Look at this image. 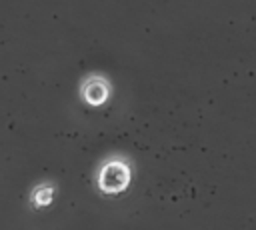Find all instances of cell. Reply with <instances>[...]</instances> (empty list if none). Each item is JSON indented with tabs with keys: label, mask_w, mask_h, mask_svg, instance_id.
I'll return each mask as SVG.
<instances>
[{
	"label": "cell",
	"mask_w": 256,
	"mask_h": 230,
	"mask_svg": "<svg viewBox=\"0 0 256 230\" xmlns=\"http://www.w3.org/2000/svg\"><path fill=\"white\" fill-rule=\"evenodd\" d=\"M130 182V170L122 162H108L98 176V186L106 194L122 192Z\"/></svg>",
	"instance_id": "1"
},
{
	"label": "cell",
	"mask_w": 256,
	"mask_h": 230,
	"mask_svg": "<svg viewBox=\"0 0 256 230\" xmlns=\"http://www.w3.org/2000/svg\"><path fill=\"white\" fill-rule=\"evenodd\" d=\"M82 94H84V98H86L88 104L98 106V104H102L108 98V86H106V82L102 78H90L84 84Z\"/></svg>",
	"instance_id": "2"
},
{
	"label": "cell",
	"mask_w": 256,
	"mask_h": 230,
	"mask_svg": "<svg viewBox=\"0 0 256 230\" xmlns=\"http://www.w3.org/2000/svg\"><path fill=\"white\" fill-rule=\"evenodd\" d=\"M52 194H54V190H52L50 186H40V188H36V192H34V202H36L38 206H46V204L52 202Z\"/></svg>",
	"instance_id": "3"
}]
</instances>
